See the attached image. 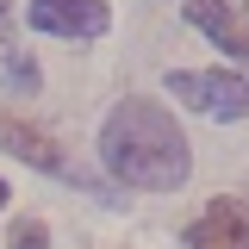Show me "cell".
<instances>
[{
    "label": "cell",
    "mask_w": 249,
    "mask_h": 249,
    "mask_svg": "<svg viewBox=\"0 0 249 249\" xmlns=\"http://www.w3.org/2000/svg\"><path fill=\"white\" fill-rule=\"evenodd\" d=\"M44 243H50V231H44L37 218H19V224H13V249H44Z\"/></svg>",
    "instance_id": "obj_8"
},
{
    "label": "cell",
    "mask_w": 249,
    "mask_h": 249,
    "mask_svg": "<svg viewBox=\"0 0 249 249\" xmlns=\"http://www.w3.org/2000/svg\"><path fill=\"white\" fill-rule=\"evenodd\" d=\"M31 25L56 31V37H100L112 25V13L100 0H31Z\"/></svg>",
    "instance_id": "obj_3"
},
{
    "label": "cell",
    "mask_w": 249,
    "mask_h": 249,
    "mask_svg": "<svg viewBox=\"0 0 249 249\" xmlns=\"http://www.w3.org/2000/svg\"><path fill=\"white\" fill-rule=\"evenodd\" d=\"M187 19L206 31L224 56H243L249 62V0H243V6H224V0H187Z\"/></svg>",
    "instance_id": "obj_4"
},
{
    "label": "cell",
    "mask_w": 249,
    "mask_h": 249,
    "mask_svg": "<svg viewBox=\"0 0 249 249\" xmlns=\"http://www.w3.org/2000/svg\"><path fill=\"white\" fill-rule=\"evenodd\" d=\"M6 25H13V13H6V0H0V37H6Z\"/></svg>",
    "instance_id": "obj_9"
},
{
    "label": "cell",
    "mask_w": 249,
    "mask_h": 249,
    "mask_svg": "<svg viewBox=\"0 0 249 249\" xmlns=\"http://www.w3.org/2000/svg\"><path fill=\"white\" fill-rule=\"evenodd\" d=\"M6 93H37V62L31 56H6Z\"/></svg>",
    "instance_id": "obj_7"
},
{
    "label": "cell",
    "mask_w": 249,
    "mask_h": 249,
    "mask_svg": "<svg viewBox=\"0 0 249 249\" xmlns=\"http://www.w3.org/2000/svg\"><path fill=\"white\" fill-rule=\"evenodd\" d=\"M193 249H249V206L243 199H212L206 218L187 231Z\"/></svg>",
    "instance_id": "obj_5"
},
{
    "label": "cell",
    "mask_w": 249,
    "mask_h": 249,
    "mask_svg": "<svg viewBox=\"0 0 249 249\" xmlns=\"http://www.w3.org/2000/svg\"><path fill=\"white\" fill-rule=\"evenodd\" d=\"M100 156H106V168L124 187H143V193H168L193 168L181 124L168 119L156 100H119L106 112V131H100Z\"/></svg>",
    "instance_id": "obj_1"
},
{
    "label": "cell",
    "mask_w": 249,
    "mask_h": 249,
    "mask_svg": "<svg viewBox=\"0 0 249 249\" xmlns=\"http://www.w3.org/2000/svg\"><path fill=\"white\" fill-rule=\"evenodd\" d=\"M168 93L212 119H249V81L224 69H181V75H168Z\"/></svg>",
    "instance_id": "obj_2"
},
{
    "label": "cell",
    "mask_w": 249,
    "mask_h": 249,
    "mask_svg": "<svg viewBox=\"0 0 249 249\" xmlns=\"http://www.w3.org/2000/svg\"><path fill=\"white\" fill-rule=\"evenodd\" d=\"M0 206H6V181H0Z\"/></svg>",
    "instance_id": "obj_10"
},
{
    "label": "cell",
    "mask_w": 249,
    "mask_h": 249,
    "mask_svg": "<svg viewBox=\"0 0 249 249\" xmlns=\"http://www.w3.org/2000/svg\"><path fill=\"white\" fill-rule=\"evenodd\" d=\"M0 150L19 156V162H31V168H44V175H62V150L37 131V124H25V119H0Z\"/></svg>",
    "instance_id": "obj_6"
}]
</instances>
